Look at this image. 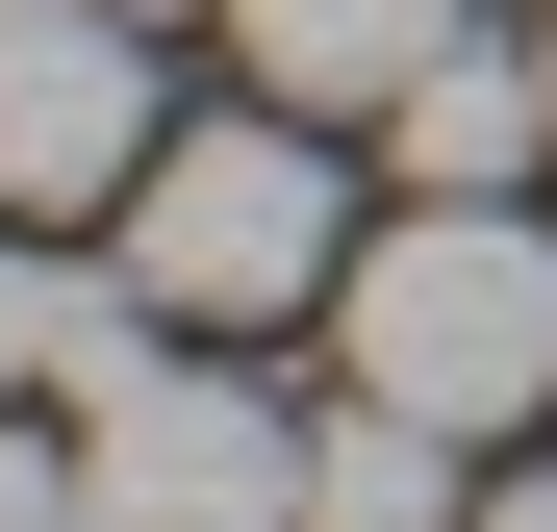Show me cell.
<instances>
[{
    "label": "cell",
    "mask_w": 557,
    "mask_h": 532,
    "mask_svg": "<svg viewBox=\"0 0 557 532\" xmlns=\"http://www.w3.org/2000/svg\"><path fill=\"white\" fill-rule=\"evenodd\" d=\"M152 177V26L127 0H0V203L76 228Z\"/></svg>",
    "instance_id": "277c9868"
},
{
    "label": "cell",
    "mask_w": 557,
    "mask_h": 532,
    "mask_svg": "<svg viewBox=\"0 0 557 532\" xmlns=\"http://www.w3.org/2000/svg\"><path fill=\"white\" fill-rule=\"evenodd\" d=\"M532 51H557V26H532Z\"/></svg>",
    "instance_id": "7c38bea8"
},
{
    "label": "cell",
    "mask_w": 557,
    "mask_h": 532,
    "mask_svg": "<svg viewBox=\"0 0 557 532\" xmlns=\"http://www.w3.org/2000/svg\"><path fill=\"white\" fill-rule=\"evenodd\" d=\"M456 532H557V482H482V507H456Z\"/></svg>",
    "instance_id": "30bf717a"
},
{
    "label": "cell",
    "mask_w": 557,
    "mask_h": 532,
    "mask_svg": "<svg viewBox=\"0 0 557 532\" xmlns=\"http://www.w3.org/2000/svg\"><path fill=\"white\" fill-rule=\"evenodd\" d=\"M330 228H355V177H330L305 102L152 127V177H127V280H152V330H278V305H330V280H355Z\"/></svg>",
    "instance_id": "7a4b0ae2"
},
{
    "label": "cell",
    "mask_w": 557,
    "mask_h": 532,
    "mask_svg": "<svg viewBox=\"0 0 557 532\" xmlns=\"http://www.w3.org/2000/svg\"><path fill=\"white\" fill-rule=\"evenodd\" d=\"M76 507L102 532H305V406L203 381V355H127L76 406Z\"/></svg>",
    "instance_id": "3957f363"
},
{
    "label": "cell",
    "mask_w": 557,
    "mask_h": 532,
    "mask_svg": "<svg viewBox=\"0 0 557 532\" xmlns=\"http://www.w3.org/2000/svg\"><path fill=\"white\" fill-rule=\"evenodd\" d=\"M51 330H76V280H51V253H26V203H0V406L51 381Z\"/></svg>",
    "instance_id": "ba28073f"
},
{
    "label": "cell",
    "mask_w": 557,
    "mask_h": 532,
    "mask_svg": "<svg viewBox=\"0 0 557 532\" xmlns=\"http://www.w3.org/2000/svg\"><path fill=\"white\" fill-rule=\"evenodd\" d=\"M0 532H102L76 507V431H0Z\"/></svg>",
    "instance_id": "9c48e42d"
},
{
    "label": "cell",
    "mask_w": 557,
    "mask_h": 532,
    "mask_svg": "<svg viewBox=\"0 0 557 532\" xmlns=\"http://www.w3.org/2000/svg\"><path fill=\"white\" fill-rule=\"evenodd\" d=\"M456 507H482V482H456V431H431V406H381V381L305 406V532H456Z\"/></svg>",
    "instance_id": "52a82bcc"
},
{
    "label": "cell",
    "mask_w": 557,
    "mask_h": 532,
    "mask_svg": "<svg viewBox=\"0 0 557 532\" xmlns=\"http://www.w3.org/2000/svg\"><path fill=\"white\" fill-rule=\"evenodd\" d=\"M127 26H228V0H127Z\"/></svg>",
    "instance_id": "8fae6325"
},
{
    "label": "cell",
    "mask_w": 557,
    "mask_h": 532,
    "mask_svg": "<svg viewBox=\"0 0 557 532\" xmlns=\"http://www.w3.org/2000/svg\"><path fill=\"white\" fill-rule=\"evenodd\" d=\"M381 152H406V203H507V177H557V51L456 26L406 102H381Z\"/></svg>",
    "instance_id": "5b68a950"
},
{
    "label": "cell",
    "mask_w": 557,
    "mask_h": 532,
    "mask_svg": "<svg viewBox=\"0 0 557 532\" xmlns=\"http://www.w3.org/2000/svg\"><path fill=\"white\" fill-rule=\"evenodd\" d=\"M482 26V0H228V51H253V102H305V127H381L406 76Z\"/></svg>",
    "instance_id": "8992f818"
},
{
    "label": "cell",
    "mask_w": 557,
    "mask_h": 532,
    "mask_svg": "<svg viewBox=\"0 0 557 532\" xmlns=\"http://www.w3.org/2000/svg\"><path fill=\"white\" fill-rule=\"evenodd\" d=\"M330 355H355L381 406H431V431H532V406H557V228H532V177H507V203L355 228Z\"/></svg>",
    "instance_id": "6da1fadb"
}]
</instances>
